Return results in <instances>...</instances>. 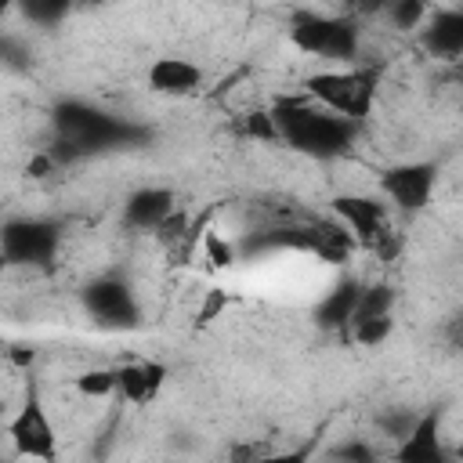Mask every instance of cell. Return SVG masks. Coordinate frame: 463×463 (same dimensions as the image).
I'll list each match as a JSON object with an SVG mask.
<instances>
[{
    "label": "cell",
    "mask_w": 463,
    "mask_h": 463,
    "mask_svg": "<svg viewBox=\"0 0 463 463\" xmlns=\"http://www.w3.org/2000/svg\"><path fill=\"white\" fill-rule=\"evenodd\" d=\"M203 246H206V253H210V260H213L217 268H228V264L235 260V250H232L228 242H221L213 232H206V235H203Z\"/></svg>",
    "instance_id": "obj_24"
},
{
    "label": "cell",
    "mask_w": 463,
    "mask_h": 463,
    "mask_svg": "<svg viewBox=\"0 0 463 463\" xmlns=\"http://www.w3.org/2000/svg\"><path fill=\"white\" fill-rule=\"evenodd\" d=\"M271 116H275V127H279V141H286L300 156L336 159L354 145V127L358 123L333 112V109H318V105L300 101V98H279Z\"/></svg>",
    "instance_id": "obj_2"
},
{
    "label": "cell",
    "mask_w": 463,
    "mask_h": 463,
    "mask_svg": "<svg viewBox=\"0 0 463 463\" xmlns=\"http://www.w3.org/2000/svg\"><path fill=\"white\" fill-rule=\"evenodd\" d=\"M203 83V69L188 58H156L148 69V87L156 94H170V98H184Z\"/></svg>",
    "instance_id": "obj_13"
},
{
    "label": "cell",
    "mask_w": 463,
    "mask_h": 463,
    "mask_svg": "<svg viewBox=\"0 0 463 463\" xmlns=\"http://www.w3.org/2000/svg\"><path fill=\"white\" fill-rule=\"evenodd\" d=\"M4 257L11 264H47L58 250V228L40 217H18L4 224Z\"/></svg>",
    "instance_id": "obj_6"
},
{
    "label": "cell",
    "mask_w": 463,
    "mask_h": 463,
    "mask_svg": "<svg viewBox=\"0 0 463 463\" xmlns=\"http://www.w3.org/2000/svg\"><path fill=\"white\" fill-rule=\"evenodd\" d=\"M391 315H380V318H365V322H358V326H351V336L358 340V344H365V347H376V344H383L387 340V333H391Z\"/></svg>",
    "instance_id": "obj_20"
},
{
    "label": "cell",
    "mask_w": 463,
    "mask_h": 463,
    "mask_svg": "<svg viewBox=\"0 0 463 463\" xmlns=\"http://www.w3.org/2000/svg\"><path fill=\"white\" fill-rule=\"evenodd\" d=\"M246 134L250 137H264V141H279V127L271 112H250L246 116Z\"/></svg>",
    "instance_id": "obj_22"
},
{
    "label": "cell",
    "mask_w": 463,
    "mask_h": 463,
    "mask_svg": "<svg viewBox=\"0 0 463 463\" xmlns=\"http://www.w3.org/2000/svg\"><path fill=\"white\" fill-rule=\"evenodd\" d=\"M7 434L18 449V456H40V459H54V427L47 420V409L40 402V387L29 383V394L18 409V416L7 423Z\"/></svg>",
    "instance_id": "obj_7"
},
{
    "label": "cell",
    "mask_w": 463,
    "mask_h": 463,
    "mask_svg": "<svg viewBox=\"0 0 463 463\" xmlns=\"http://www.w3.org/2000/svg\"><path fill=\"white\" fill-rule=\"evenodd\" d=\"M289 40H293V47H300L304 54L329 58V61H351V58H358V47H362L358 25H354L351 18H340V14H315V11L293 14Z\"/></svg>",
    "instance_id": "obj_4"
},
{
    "label": "cell",
    "mask_w": 463,
    "mask_h": 463,
    "mask_svg": "<svg viewBox=\"0 0 463 463\" xmlns=\"http://www.w3.org/2000/svg\"><path fill=\"white\" fill-rule=\"evenodd\" d=\"M347 7L358 11V14H380V11L391 7V0H347Z\"/></svg>",
    "instance_id": "obj_26"
},
{
    "label": "cell",
    "mask_w": 463,
    "mask_h": 463,
    "mask_svg": "<svg viewBox=\"0 0 463 463\" xmlns=\"http://www.w3.org/2000/svg\"><path fill=\"white\" fill-rule=\"evenodd\" d=\"M170 213H174L170 188H137L123 206V224L137 232H156Z\"/></svg>",
    "instance_id": "obj_11"
},
{
    "label": "cell",
    "mask_w": 463,
    "mask_h": 463,
    "mask_svg": "<svg viewBox=\"0 0 463 463\" xmlns=\"http://www.w3.org/2000/svg\"><path fill=\"white\" fill-rule=\"evenodd\" d=\"M387 14L398 29H416L427 18V0H391Z\"/></svg>",
    "instance_id": "obj_18"
},
{
    "label": "cell",
    "mask_w": 463,
    "mask_h": 463,
    "mask_svg": "<svg viewBox=\"0 0 463 463\" xmlns=\"http://www.w3.org/2000/svg\"><path fill=\"white\" fill-rule=\"evenodd\" d=\"M76 391L87 398H105L109 391H116V369H90L76 380Z\"/></svg>",
    "instance_id": "obj_19"
},
{
    "label": "cell",
    "mask_w": 463,
    "mask_h": 463,
    "mask_svg": "<svg viewBox=\"0 0 463 463\" xmlns=\"http://www.w3.org/2000/svg\"><path fill=\"white\" fill-rule=\"evenodd\" d=\"M445 344L452 351H463V311H456L449 322H445Z\"/></svg>",
    "instance_id": "obj_25"
},
{
    "label": "cell",
    "mask_w": 463,
    "mask_h": 463,
    "mask_svg": "<svg viewBox=\"0 0 463 463\" xmlns=\"http://www.w3.org/2000/svg\"><path fill=\"white\" fill-rule=\"evenodd\" d=\"M423 47L438 58L463 54V11H438L423 29Z\"/></svg>",
    "instance_id": "obj_15"
},
{
    "label": "cell",
    "mask_w": 463,
    "mask_h": 463,
    "mask_svg": "<svg viewBox=\"0 0 463 463\" xmlns=\"http://www.w3.org/2000/svg\"><path fill=\"white\" fill-rule=\"evenodd\" d=\"M11 362H14V365H29V362H33V347H29V351H25V347H11Z\"/></svg>",
    "instance_id": "obj_28"
},
{
    "label": "cell",
    "mask_w": 463,
    "mask_h": 463,
    "mask_svg": "<svg viewBox=\"0 0 463 463\" xmlns=\"http://www.w3.org/2000/svg\"><path fill=\"white\" fill-rule=\"evenodd\" d=\"M333 456H340V459H373V449H365V445H340V449H333Z\"/></svg>",
    "instance_id": "obj_27"
},
{
    "label": "cell",
    "mask_w": 463,
    "mask_h": 463,
    "mask_svg": "<svg viewBox=\"0 0 463 463\" xmlns=\"http://www.w3.org/2000/svg\"><path fill=\"white\" fill-rule=\"evenodd\" d=\"M304 87H307V94H311L318 105H326V109H333V112H340V116H347V119H354V123H362V119L373 112L376 87H380V72H376V69L315 72V76H307Z\"/></svg>",
    "instance_id": "obj_3"
},
{
    "label": "cell",
    "mask_w": 463,
    "mask_h": 463,
    "mask_svg": "<svg viewBox=\"0 0 463 463\" xmlns=\"http://www.w3.org/2000/svg\"><path fill=\"white\" fill-rule=\"evenodd\" d=\"M441 412H423L412 430L402 438L398 445V459L402 463H441L445 459V449H441Z\"/></svg>",
    "instance_id": "obj_10"
},
{
    "label": "cell",
    "mask_w": 463,
    "mask_h": 463,
    "mask_svg": "<svg viewBox=\"0 0 463 463\" xmlns=\"http://www.w3.org/2000/svg\"><path fill=\"white\" fill-rule=\"evenodd\" d=\"M358 297H362V282H358V279H340V282L326 293V300L315 307L318 326H322V329H347V322H351V315H354V307H358Z\"/></svg>",
    "instance_id": "obj_14"
},
{
    "label": "cell",
    "mask_w": 463,
    "mask_h": 463,
    "mask_svg": "<svg viewBox=\"0 0 463 463\" xmlns=\"http://www.w3.org/2000/svg\"><path fill=\"white\" fill-rule=\"evenodd\" d=\"M18 7L36 25H58L72 11V0H18Z\"/></svg>",
    "instance_id": "obj_17"
},
{
    "label": "cell",
    "mask_w": 463,
    "mask_h": 463,
    "mask_svg": "<svg viewBox=\"0 0 463 463\" xmlns=\"http://www.w3.org/2000/svg\"><path fill=\"white\" fill-rule=\"evenodd\" d=\"M459 456H463V445H459Z\"/></svg>",
    "instance_id": "obj_29"
},
{
    "label": "cell",
    "mask_w": 463,
    "mask_h": 463,
    "mask_svg": "<svg viewBox=\"0 0 463 463\" xmlns=\"http://www.w3.org/2000/svg\"><path fill=\"white\" fill-rule=\"evenodd\" d=\"M434 181H438V166L434 163H398V166L383 170L380 188L402 210H420V206H427V199L434 192Z\"/></svg>",
    "instance_id": "obj_9"
},
{
    "label": "cell",
    "mask_w": 463,
    "mask_h": 463,
    "mask_svg": "<svg viewBox=\"0 0 463 463\" xmlns=\"http://www.w3.org/2000/svg\"><path fill=\"white\" fill-rule=\"evenodd\" d=\"M163 380H166V365H163V362H152V358L127 362V365L116 369V391H119L127 402H134V405L152 402V398L159 394Z\"/></svg>",
    "instance_id": "obj_12"
},
{
    "label": "cell",
    "mask_w": 463,
    "mask_h": 463,
    "mask_svg": "<svg viewBox=\"0 0 463 463\" xmlns=\"http://www.w3.org/2000/svg\"><path fill=\"white\" fill-rule=\"evenodd\" d=\"M83 304L105 329H134L137 326V300L127 282L119 279H94L83 289Z\"/></svg>",
    "instance_id": "obj_8"
},
{
    "label": "cell",
    "mask_w": 463,
    "mask_h": 463,
    "mask_svg": "<svg viewBox=\"0 0 463 463\" xmlns=\"http://www.w3.org/2000/svg\"><path fill=\"white\" fill-rule=\"evenodd\" d=\"M333 210L336 217L351 228V235L358 239V246L380 253L383 260H391L402 246L398 232L391 228V217H387V206L376 199V195H336L333 199Z\"/></svg>",
    "instance_id": "obj_5"
},
{
    "label": "cell",
    "mask_w": 463,
    "mask_h": 463,
    "mask_svg": "<svg viewBox=\"0 0 463 463\" xmlns=\"http://www.w3.org/2000/svg\"><path fill=\"white\" fill-rule=\"evenodd\" d=\"M224 304H228V293L224 289H206V300H203V307L195 315V326H210L224 311Z\"/></svg>",
    "instance_id": "obj_23"
},
{
    "label": "cell",
    "mask_w": 463,
    "mask_h": 463,
    "mask_svg": "<svg viewBox=\"0 0 463 463\" xmlns=\"http://www.w3.org/2000/svg\"><path fill=\"white\" fill-rule=\"evenodd\" d=\"M391 304H394V293H391V286H362V297H358V307H354V315H351V322H347V329L351 326H358V322H365V318H380V315H391ZM344 329V333H347Z\"/></svg>",
    "instance_id": "obj_16"
},
{
    "label": "cell",
    "mask_w": 463,
    "mask_h": 463,
    "mask_svg": "<svg viewBox=\"0 0 463 463\" xmlns=\"http://www.w3.org/2000/svg\"><path fill=\"white\" fill-rule=\"evenodd\" d=\"M54 145L47 148L51 159L61 166V163H76L83 156H94V152H109V148H127V145H141L148 141V130L123 119V116H112V112H101L87 101H58L54 105Z\"/></svg>",
    "instance_id": "obj_1"
},
{
    "label": "cell",
    "mask_w": 463,
    "mask_h": 463,
    "mask_svg": "<svg viewBox=\"0 0 463 463\" xmlns=\"http://www.w3.org/2000/svg\"><path fill=\"white\" fill-rule=\"evenodd\" d=\"M416 420H420L416 412H409V409H394V412H380V416H376V427H380L387 438H398V441H402V438L412 430Z\"/></svg>",
    "instance_id": "obj_21"
}]
</instances>
